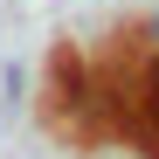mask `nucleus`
I'll list each match as a JSON object with an SVG mask.
<instances>
[{"instance_id":"f257e3e1","label":"nucleus","mask_w":159,"mask_h":159,"mask_svg":"<svg viewBox=\"0 0 159 159\" xmlns=\"http://www.w3.org/2000/svg\"><path fill=\"white\" fill-rule=\"evenodd\" d=\"M139 139H145L152 159H159V56L139 69Z\"/></svg>"}]
</instances>
